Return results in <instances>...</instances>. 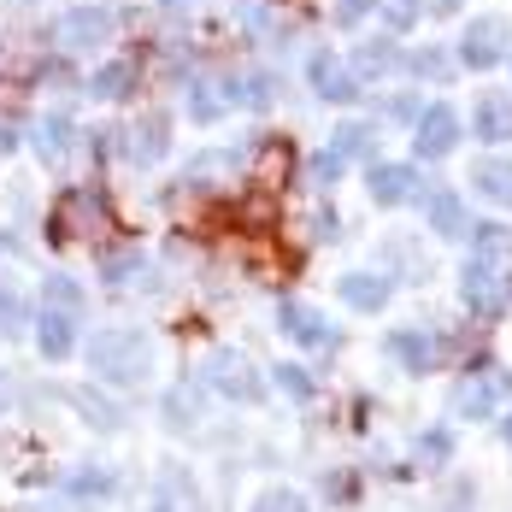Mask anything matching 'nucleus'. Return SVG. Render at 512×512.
<instances>
[{
    "label": "nucleus",
    "instance_id": "nucleus-1",
    "mask_svg": "<svg viewBox=\"0 0 512 512\" xmlns=\"http://www.w3.org/2000/svg\"><path fill=\"white\" fill-rule=\"evenodd\" d=\"M89 371L101 377V383H118V389H136L142 377H154V336L148 330H136V324H106L89 336Z\"/></svg>",
    "mask_w": 512,
    "mask_h": 512
},
{
    "label": "nucleus",
    "instance_id": "nucleus-2",
    "mask_svg": "<svg viewBox=\"0 0 512 512\" xmlns=\"http://www.w3.org/2000/svg\"><path fill=\"white\" fill-rule=\"evenodd\" d=\"M48 236L59 248H71V242H106V236H118V212H112V201H106L101 189H65L59 206H53Z\"/></svg>",
    "mask_w": 512,
    "mask_h": 512
},
{
    "label": "nucleus",
    "instance_id": "nucleus-3",
    "mask_svg": "<svg viewBox=\"0 0 512 512\" xmlns=\"http://www.w3.org/2000/svg\"><path fill=\"white\" fill-rule=\"evenodd\" d=\"M206 389H218L224 401H242V407H254L265 401V377H259V365L248 354H236V348H218V354H206Z\"/></svg>",
    "mask_w": 512,
    "mask_h": 512
},
{
    "label": "nucleus",
    "instance_id": "nucleus-4",
    "mask_svg": "<svg viewBox=\"0 0 512 512\" xmlns=\"http://www.w3.org/2000/svg\"><path fill=\"white\" fill-rule=\"evenodd\" d=\"M112 30H118V18H112L106 6H71V12L53 24V42L65 53H89V48H106Z\"/></svg>",
    "mask_w": 512,
    "mask_h": 512
},
{
    "label": "nucleus",
    "instance_id": "nucleus-5",
    "mask_svg": "<svg viewBox=\"0 0 512 512\" xmlns=\"http://www.w3.org/2000/svg\"><path fill=\"white\" fill-rule=\"evenodd\" d=\"M507 395H512V371L483 365V371H471V377L454 383V412H460V418H489Z\"/></svg>",
    "mask_w": 512,
    "mask_h": 512
},
{
    "label": "nucleus",
    "instance_id": "nucleus-6",
    "mask_svg": "<svg viewBox=\"0 0 512 512\" xmlns=\"http://www.w3.org/2000/svg\"><path fill=\"white\" fill-rule=\"evenodd\" d=\"M412 124H418V130H412L418 159H448L454 154V142H460V112H454V106H424Z\"/></svg>",
    "mask_w": 512,
    "mask_h": 512
},
{
    "label": "nucleus",
    "instance_id": "nucleus-7",
    "mask_svg": "<svg viewBox=\"0 0 512 512\" xmlns=\"http://www.w3.org/2000/svg\"><path fill=\"white\" fill-rule=\"evenodd\" d=\"M507 18H471L465 24V36H460V59L471 65V71H489V65H501V53H507Z\"/></svg>",
    "mask_w": 512,
    "mask_h": 512
},
{
    "label": "nucleus",
    "instance_id": "nucleus-8",
    "mask_svg": "<svg viewBox=\"0 0 512 512\" xmlns=\"http://www.w3.org/2000/svg\"><path fill=\"white\" fill-rule=\"evenodd\" d=\"M165 148H171V118H165V112H142V118L124 130V148H118V154L130 159V165H159Z\"/></svg>",
    "mask_w": 512,
    "mask_h": 512
},
{
    "label": "nucleus",
    "instance_id": "nucleus-9",
    "mask_svg": "<svg viewBox=\"0 0 512 512\" xmlns=\"http://www.w3.org/2000/svg\"><path fill=\"white\" fill-rule=\"evenodd\" d=\"M460 295L465 307L477 312V318H495V312L507 307V289H501V271L489 265V259H471L460 271Z\"/></svg>",
    "mask_w": 512,
    "mask_h": 512
},
{
    "label": "nucleus",
    "instance_id": "nucleus-10",
    "mask_svg": "<svg viewBox=\"0 0 512 512\" xmlns=\"http://www.w3.org/2000/svg\"><path fill=\"white\" fill-rule=\"evenodd\" d=\"M307 83H312V95H324V101H336V106L359 101V77L342 71V59H336L330 48H318L307 59Z\"/></svg>",
    "mask_w": 512,
    "mask_h": 512
},
{
    "label": "nucleus",
    "instance_id": "nucleus-11",
    "mask_svg": "<svg viewBox=\"0 0 512 512\" xmlns=\"http://www.w3.org/2000/svg\"><path fill=\"white\" fill-rule=\"evenodd\" d=\"M389 359L395 365H407V377H424V371H436V336L430 330H418V324H401V330H389Z\"/></svg>",
    "mask_w": 512,
    "mask_h": 512
},
{
    "label": "nucleus",
    "instance_id": "nucleus-12",
    "mask_svg": "<svg viewBox=\"0 0 512 512\" xmlns=\"http://www.w3.org/2000/svg\"><path fill=\"white\" fill-rule=\"evenodd\" d=\"M154 512H206L201 489H195V477H189V465H159Z\"/></svg>",
    "mask_w": 512,
    "mask_h": 512
},
{
    "label": "nucleus",
    "instance_id": "nucleus-13",
    "mask_svg": "<svg viewBox=\"0 0 512 512\" xmlns=\"http://www.w3.org/2000/svg\"><path fill=\"white\" fill-rule=\"evenodd\" d=\"M36 348H42V359H71L77 354V318L71 312H53V307H42L36 312Z\"/></svg>",
    "mask_w": 512,
    "mask_h": 512
},
{
    "label": "nucleus",
    "instance_id": "nucleus-14",
    "mask_svg": "<svg viewBox=\"0 0 512 512\" xmlns=\"http://www.w3.org/2000/svg\"><path fill=\"white\" fill-rule=\"evenodd\" d=\"M277 324H283V336L301 342V348H330V342H336V330H330L312 307H301V301H283V307H277Z\"/></svg>",
    "mask_w": 512,
    "mask_h": 512
},
{
    "label": "nucleus",
    "instance_id": "nucleus-15",
    "mask_svg": "<svg viewBox=\"0 0 512 512\" xmlns=\"http://www.w3.org/2000/svg\"><path fill=\"white\" fill-rule=\"evenodd\" d=\"M289 171H295V148L289 142H277V136H265L254 154V189H265V195H277L283 183H289Z\"/></svg>",
    "mask_w": 512,
    "mask_h": 512
},
{
    "label": "nucleus",
    "instance_id": "nucleus-16",
    "mask_svg": "<svg viewBox=\"0 0 512 512\" xmlns=\"http://www.w3.org/2000/svg\"><path fill=\"white\" fill-rule=\"evenodd\" d=\"M159 412H165V430L189 436V430H201L206 401H201V389H195V383H177V389H165V401H159Z\"/></svg>",
    "mask_w": 512,
    "mask_h": 512
},
{
    "label": "nucleus",
    "instance_id": "nucleus-17",
    "mask_svg": "<svg viewBox=\"0 0 512 512\" xmlns=\"http://www.w3.org/2000/svg\"><path fill=\"white\" fill-rule=\"evenodd\" d=\"M418 195V171L412 165H371V201L377 206H401Z\"/></svg>",
    "mask_w": 512,
    "mask_h": 512
},
{
    "label": "nucleus",
    "instance_id": "nucleus-18",
    "mask_svg": "<svg viewBox=\"0 0 512 512\" xmlns=\"http://www.w3.org/2000/svg\"><path fill=\"white\" fill-rule=\"evenodd\" d=\"M342 301L354 312H383L389 307V277H377V271H348V277H342Z\"/></svg>",
    "mask_w": 512,
    "mask_h": 512
},
{
    "label": "nucleus",
    "instance_id": "nucleus-19",
    "mask_svg": "<svg viewBox=\"0 0 512 512\" xmlns=\"http://www.w3.org/2000/svg\"><path fill=\"white\" fill-rule=\"evenodd\" d=\"M118 489H124V477L112 465H83L77 477H65V495L71 501H112Z\"/></svg>",
    "mask_w": 512,
    "mask_h": 512
},
{
    "label": "nucleus",
    "instance_id": "nucleus-20",
    "mask_svg": "<svg viewBox=\"0 0 512 512\" xmlns=\"http://www.w3.org/2000/svg\"><path fill=\"white\" fill-rule=\"evenodd\" d=\"M71 407L89 418V430H101V436H112V430H124V407L112 401V395H101V389H71Z\"/></svg>",
    "mask_w": 512,
    "mask_h": 512
},
{
    "label": "nucleus",
    "instance_id": "nucleus-21",
    "mask_svg": "<svg viewBox=\"0 0 512 512\" xmlns=\"http://www.w3.org/2000/svg\"><path fill=\"white\" fill-rule=\"evenodd\" d=\"M471 189L495 206H512V159H477L471 165Z\"/></svg>",
    "mask_w": 512,
    "mask_h": 512
},
{
    "label": "nucleus",
    "instance_id": "nucleus-22",
    "mask_svg": "<svg viewBox=\"0 0 512 512\" xmlns=\"http://www.w3.org/2000/svg\"><path fill=\"white\" fill-rule=\"evenodd\" d=\"M71 136H77V130H71V118H65V112H48V118L30 130L36 154L48 159V165H65V154H71Z\"/></svg>",
    "mask_w": 512,
    "mask_h": 512
},
{
    "label": "nucleus",
    "instance_id": "nucleus-23",
    "mask_svg": "<svg viewBox=\"0 0 512 512\" xmlns=\"http://www.w3.org/2000/svg\"><path fill=\"white\" fill-rule=\"evenodd\" d=\"M101 277L112 289H136V283L148 277V254H142V248H112V254L101 259Z\"/></svg>",
    "mask_w": 512,
    "mask_h": 512
},
{
    "label": "nucleus",
    "instance_id": "nucleus-24",
    "mask_svg": "<svg viewBox=\"0 0 512 512\" xmlns=\"http://www.w3.org/2000/svg\"><path fill=\"white\" fill-rule=\"evenodd\" d=\"M477 136L483 142H512V95H483L477 101Z\"/></svg>",
    "mask_w": 512,
    "mask_h": 512
},
{
    "label": "nucleus",
    "instance_id": "nucleus-25",
    "mask_svg": "<svg viewBox=\"0 0 512 512\" xmlns=\"http://www.w3.org/2000/svg\"><path fill=\"white\" fill-rule=\"evenodd\" d=\"M89 89H95V101H124V95L136 89V65H130V59H112V65L95 71V83H89Z\"/></svg>",
    "mask_w": 512,
    "mask_h": 512
},
{
    "label": "nucleus",
    "instance_id": "nucleus-26",
    "mask_svg": "<svg viewBox=\"0 0 512 512\" xmlns=\"http://www.w3.org/2000/svg\"><path fill=\"white\" fill-rule=\"evenodd\" d=\"M430 224H436V236H465V206L454 189H436L430 195Z\"/></svg>",
    "mask_w": 512,
    "mask_h": 512
},
{
    "label": "nucleus",
    "instance_id": "nucleus-27",
    "mask_svg": "<svg viewBox=\"0 0 512 512\" xmlns=\"http://www.w3.org/2000/svg\"><path fill=\"white\" fill-rule=\"evenodd\" d=\"M395 65H401L395 42H365V48L354 53V77H389Z\"/></svg>",
    "mask_w": 512,
    "mask_h": 512
},
{
    "label": "nucleus",
    "instance_id": "nucleus-28",
    "mask_svg": "<svg viewBox=\"0 0 512 512\" xmlns=\"http://www.w3.org/2000/svg\"><path fill=\"white\" fill-rule=\"evenodd\" d=\"M42 301H48L53 312H83V289H77V277H65V271H53L48 283H42Z\"/></svg>",
    "mask_w": 512,
    "mask_h": 512
},
{
    "label": "nucleus",
    "instance_id": "nucleus-29",
    "mask_svg": "<svg viewBox=\"0 0 512 512\" xmlns=\"http://www.w3.org/2000/svg\"><path fill=\"white\" fill-rule=\"evenodd\" d=\"M371 142H377L371 124H342V130H336V159H365Z\"/></svg>",
    "mask_w": 512,
    "mask_h": 512
},
{
    "label": "nucleus",
    "instance_id": "nucleus-30",
    "mask_svg": "<svg viewBox=\"0 0 512 512\" xmlns=\"http://www.w3.org/2000/svg\"><path fill=\"white\" fill-rule=\"evenodd\" d=\"M271 377H277V389H283L289 401H312V395H318V383H312L307 365H277Z\"/></svg>",
    "mask_w": 512,
    "mask_h": 512
},
{
    "label": "nucleus",
    "instance_id": "nucleus-31",
    "mask_svg": "<svg viewBox=\"0 0 512 512\" xmlns=\"http://www.w3.org/2000/svg\"><path fill=\"white\" fill-rule=\"evenodd\" d=\"M471 236H477V259H489V265L512 248V230H501V224H477Z\"/></svg>",
    "mask_w": 512,
    "mask_h": 512
},
{
    "label": "nucleus",
    "instance_id": "nucleus-32",
    "mask_svg": "<svg viewBox=\"0 0 512 512\" xmlns=\"http://www.w3.org/2000/svg\"><path fill=\"white\" fill-rule=\"evenodd\" d=\"M248 512H307V495L301 489H265Z\"/></svg>",
    "mask_w": 512,
    "mask_h": 512
},
{
    "label": "nucleus",
    "instance_id": "nucleus-33",
    "mask_svg": "<svg viewBox=\"0 0 512 512\" xmlns=\"http://www.w3.org/2000/svg\"><path fill=\"white\" fill-rule=\"evenodd\" d=\"M418 460L448 465L454 460V436H448V430H424V436H418Z\"/></svg>",
    "mask_w": 512,
    "mask_h": 512
},
{
    "label": "nucleus",
    "instance_id": "nucleus-34",
    "mask_svg": "<svg viewBox=\"0 0 512 512\" xmlns=\"http://www.w3.org/2000/svg\"><path fill=\"white\" fill-rule=\"evenodd\" d=\"M271 95H277V83H271L265 71H254V77H236V101H248V106H271Z\"/></svg>",
    "mask_w": 512,
    "mask_h": 512
},
{
    "label": "nucleus",
    "instance_id": "nucleus-35",
    "mask_svg": "<svg viewBox=\"0 0 512 512\" xmlns=\"http://www.w3.org/2000/svg\"><path fill=\"white\" fill-rule=\"evenodd\" d=\"M0 336H6V342L24 336V301H18L12 289H0Z\"/></svg>",
    "mask_w": 512,
    "mask_h": 512
},
{
    "label": "nucleus",
    "instance_id": "nucleus-36",
    "mask_svg": "<svg viewBox=\"0 0 512 512\" xmlns=\"http://www.w3.org/2000/svg\"><path fill=\"white\" fill-rule=\"evenodd\" d=\"M407 65H412V71H418V77H430V83H442V77H448V71H454V65H448V59H442V53H436V48L412 53Z\"/></svg>",
    "mask_w": 512,
    "mask_h": 512
},
{
    "label": "nucleus",
    "instance_id": "nucleus-37",
    "mask_svg": "<svg viewBox=\"0 0 512 512\" xmlns=\"http://www.w3.org/2000/svg\"><path fill=\"white\" fill-rule=\"evenodd\" d=\"M242 24H248V36H259V42H265V36H277V18H271L259 0H248V6H242Z\"/></svg>",
    "mask_w": 512,
    "mask_h": 512
},
{
    "label": "nucleus",
    "instance_id": "nucleus-38",
    "mask_svg": "<svg viewBox=\"0 0 512 512\" xmlns=\"http://www.w3.org/2000/svg\"><path fill=\"white\" fill-rule=\"evenodd\" d=\"M336 177H342V159H336V154H318V159H312V183H318V189H330Z\"/></svg>",
    "mask_w": 512,
    "mask_h": 512
},
{
    "label": "nucleus",
    "instance_id": "nucleus-39",
    "mask_svg": "<svg viewBox=\"0 0 512 512\" xmlns=\"http://www.w3.org/2000/svg\"><path fill=\"white\" fill-rule=\"evenodd\" d=\"M324 495H330V501H354L359 483L348 477V471H336V477H324Z\"/></svg>",
    "mask_w": 512,
    "mask_h": 512
},
{
    "label": "nucleus",
    "instance_id": "nucleus-40",
    "mask_svg": "<svg viewBox=\"0 0 512 512\" xmlns=\"http://www.w3.org/2000/svg\"><path fill=\"white\" fill-rule=\"evenodd\" d=\"M371 6H377V0H342V6H336V24H359Z\"/></svg>",
    "mask_w": 512,
    "mask_h": 512
},
{
    "label": "nucleus",
    "instance_id": "nucleus-41",
    "mask_svg": "<svg viewBox=\"0 0 512 512\" xmlns=\"http://www.w3.org/2000/svg\"><path fill=\"white\" fill-rule=\"evenodd\" d=\"M12 148H18V130H12V124H6V118H0V159L12 154Z\"/></svg>",
    "mask_w": 512,
    "mask_h": 512
},
{
    "label": "nucleus",
    "instance_id": "nucleus-42",
    "mask_svg": "<svg viewBox=\"0 0 512 512\" xmlns=\"http://www.w3.org/2000/svg\"><path fill=\"white\" fill-rule=\"evenodd\" d=\"M12 401H18V389H12V377L0 371V412H12Z\"/></svg>",
    "mask_w": 512,
    "mask_h": 512
},
{
    "label": "nucleus",
    "instance_id": "nucleus-43",
    "mask_svg": "<svg viewBox=\"0 0 512 512\" xmlns=\"http://www.w3.org/2000/svg\"><path fill=\"white\" fill-rule=\"evenodd\" d=\"M501 442H512V412L501 418Z\"/></svg>",
    "mask_w": 512,
    "mask_h": 512
},
{
    "label": "nucleus",
    "instance_id": "nucleus-44",
    "mask_svg": "<svg viewBox=\"0 0 512 512\" xmlns=\"http://www.w3.org/2000/svg\"><path fill=\"white\" fill-rule=\"evenodd\" d=\"M6 248H12V242H0V254H6Z\"/></svg>",
    "mask_w": 512,
    "mask_h": 512
},
{
    "label": "nucleus",
    "instance_id": "nucleus-45",
    "mask_svg": "<svg viewBox=\"0 0 512 512\" xmlns=\"http://www.w3.org/2000/svg\"><path fill=\"white\" fill-rule=\"evenodd\" d=\"M283 6H301V0H283Z\"/></svg>",
    "mask_w": 512,
    "mask_h": 512
}]
</instances>
